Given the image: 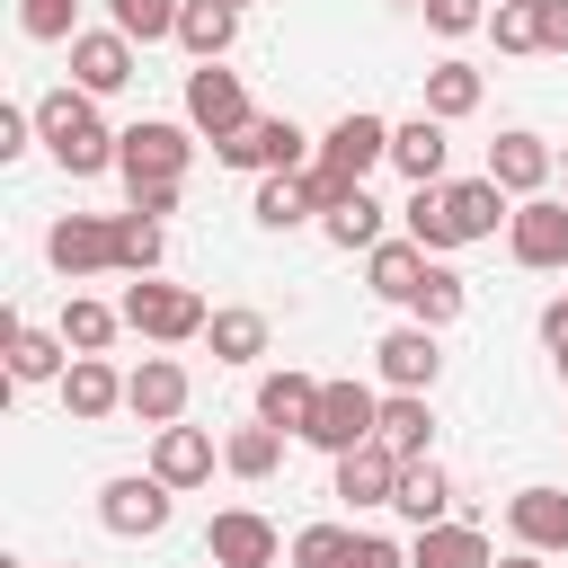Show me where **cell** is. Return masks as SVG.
Returning <instances> with one entry per match:
<instances>
[{"mask_svg": "<svg viewBox=\"0 0 568 568\" xmlns=\"http://www.w3.org/2000/svg\"><path fill=\"white\" fill-rule=\"evenodd\" d=\"M36 142H44L71 178L115 169V151H124V133H106V115H98L89 89H44V98H36Z\"/></svg>", "mask_w": 568, "mask_h": 568, "instance_id": "6da1fadb", "label": "cell"}, {"mask_svg": "<svg viewBox=\"0 0 568 568\" xmlns=\"http://www.w3.org/2000/svg\"><path fill=\"white\" fill-rule=\"evenodd\" d=\"M124 328L133 337H151V346H186V337H204L213 328V311H204V293H186V284H124Z\"/></svg>", "mask_w": 568, "mask_h": 568, "instance_id": "7a4b0ae2", "label": "cell"}, {"mask_svg": "<svg viewBox=\"0 0 568 568\" xmlns=\"http://www.w3.org/2000/svg\"><path fill=\"white\" fill-rule=\"evenodd\" d=\"M186 160H195L186 124H169V115H142V124H124V151H115V169H124V186H133V195H142V186H186Z\"/></svg>", "mask_w": 568, "mask_h": 568, "instance_id": "3957f363", "label": "cell"}, {"mask_svg": "<svg viewBox=\"0 0 568 568\" xmlns=\"http://www.w3.org/2000/svg\"><path fill=\"white\" fill-rule=\"evenodd\" d=\"M373 435H382V390H364V382H320V408H311V435H302V444L355 453V444H373Z\"/></svg>", "mask_w": 568, "mask_h": 568, "instance_id": "277c9868", "label": "cell"}, {"mask_svg": "<svg viewBox=\"0 0 568 568\" xmlns=\"http://www.w3.org/2000/svg\"><path fill=\"white\" fill-rule=\"evenodd\" d=\"M169 497H178V488H169L160 470H124V479L98 488V524H106L115 541H151V532L169 524Z\"/></svg>", "mask_w": 568, "mask_h": 568, "instance_id": "5b68a950", "label": "cell"}, {"mask_svg": "<svg viewBox=\"0 0 568 568\" xmlns=\"http://www.w3.org/2000/svg\"><path fill=\"white\" fill-rule=\"evenodd\" d=\"M186 124H195V133H213V142L248 133L257 115H248V89H240V71H222V62H195V71H186Z\"/></svg>", "mask_w": 568, "mask_h": 568, "instance_id": "8992f818", "label": "cell"}, {"mask_svg": "<svg viewBox=\"0 0 568 568\" xmlns=\"http://www.w3.org/2000/svg\"><path fill=\"white\" fill-rule=\"evenodd\" d=\"M231 169H257V178H284V169H311V133L293 124V115H257L248 133H231V142H213Z\"/></svg>", "mask_w": 568, "mask_h": 568, "instance_id": "52a82bcc", "label": "cell"}, {"mask_svg": "<svg viewBox=\"0 0 568 568\" xmlns=\"http://www.w3.org/2000/svg\"><path fill=\"white\" fill-rule=\"evenodd\" d=\"M506 248H515V266H532V275L568 266V195H524L515 222H506Z\"/></svg>", "mask_w": 568, "mask_h": 568, "instance_id": "ba28073f", "label": "cell"}, {"mask_svg": "<svg viewBox=\"0 0 568 568\" xmlns=\"http://www.w3.org/2000/svg\"><path fill=\"white\" fill-rule=\"evenodd\" d=\"M204 559H213V568H275V559H284V532H275L257 506H222L213 532H204Z\"/></svg>", "mask_w": 568, "mask_h": 568, "instance_id": "9c48e42d", "label": "cell"}, {"mask_svg": "<svg viewBox=\"0 0 568 568\" xmlns=\"http://www.w3.org/2000/svg\"><path fill=\"white\" fill-rule=\"evenodd\" d=\"M382 160H390V124L364 115V106H346V115L320 133V169H337V178H355V186H364Z\"/></svg>", "mask_w": 568, "mask_h": 568, "instance_id": "30bf717a", "label": "cell"}, {"mask_svg": "<svg viewBox=\"0 0 568 568\" xmlns=\"http://www.w3.org/2000/svg\"><path fill=\"white\" fill-rule=\"evenodd\" d=\"M44 257H53L62 275H106V266H115V213H62V222L44 231Z\"/></svg>", "mask_w": 568, "mask_h": 568, "instance_id": "8fae6325", "label": "cell"}, {"mask_svg": "<svg viewBox=\"0 0 568 568\" xmlns=\"http://www.w3.org/2000/svg\"><path fill=\"white\" fill-rule=\"evenodd\" d=\"M124 408H133L142 426H178V417H186V364H178V355H142V364L124 373Z\"/></svg>", "mask_w": 568, "mask_h": 568, "instance_id": "7c38bea8", "label": "cell"}, {"mask_svg": "<svg viewBox=\"0 0 568 568\" xmlns=\"http://www.w3.org/2000/svg\"><path fill=\"white\" fill-rule=\"evenodd\" d=\"M71 80H80L89 98H115V89L133 80V36H115V27H80V36H71Z\"/></svg>", "mask_w": 568, "mask_h": 568, "instance_id": "4fadbf2b", "label": "cell"}, {"mask_svg": "<svg viewBox=\"0 0 568 568\" xmlns=\"http://www.w3.org/2000/svg\"><path fill=\"white\" fill-rule=\"evenodd\" d=\"M373 364H382V382H390V390H435V373H444V346H435V328L399 320V328L373 346Z\"/></svg>", "mask_w": 568, "mask_h": 568, "instance_id": "5bb4252c", "label": "cell"}, {"mask_svg": "<svg viewBox=\"0 0 568 568\" xmlns=\"http://www.w3.org/2000/svg\"><path fill=\"white\" fill-rule=\"evenodd\" d=\"M506 532L524 550H568V488H515L506 497Z\"/></svg>", "mask_w": 568, "mask_h": 568, "instance_id": "9a60e30c", "label": "cell"}, {"mask_svg": "<svg viewBox=\"0 0 568 568\" xmlns=\"http://www.w3.org/2000/svg\"><path fill=\"white\" fill-rule=\"evenodd\" d=\"M488 178H497L515 204L541 195V186H550V142H541V133H497V142H488Z\"/></svg>", "mask_w": 568, "mask_h": 568, "instance_id": "2e32d148", "label": "cell"}, {"mask_svg": "<svg viewBox=\"0 0 568 568\" xmlns=\"http://www.w3.org/2000/svg\"><path fill=\"white\" fill-rule=\"evenodd\" d=\"M444 124L435 115H408V124H390V169L408 178V186H444Z\"/></svg>", "mask_w": 568, "mask_h": 568, "instance_id": "e0dca14e", "label": "cell"}, {"mask_svg": "<svg viewBox=\"0 0 568 568\" xmlns=\"http://www.w3.org/2000/svg\"><path fill=\"white\" fill-rule=\"evenodd\" d=\"M62 408H71L80 426H98L106 408H124V373H115L106 355H71V373H62Z\"/></svg>", "mask_w": 568, "mask_h": 568, "instance_id": "ac0fdd59", "label": "cell"}, {"mask_svg": "<svg viewBox=\"0 0 568 568\" xmlns=\"http://www.w3.org/2000/svg\"><path fill=\"white\" fill-rule=\"evenodd\" d=\"M444 213H453L462 240H497V222H515V213H506V186H497L488 169L462 178V186H444Z\"/></svg>", "mask_w": 568, "mask_h": 568, "instance_id": "d6986e66", "label": "cell"}, {"mask_svg": "<svg viewBox=\"0 0 568 568\" xmlns=\"http://www.w3.org/2000/svg\"><path fill=\"white\" fill-rule=\"evenodd\" d=\"M151 470H160L169 488H204V479H213V435H204V426H160Z\"/></svg>", "mask_w": 568, "mask_h": 568, "instance_id": "ffe728a7", "label": "cell"}, {"mask_svg": "<svg viewBox=\"0 0 568 568\" xmlns=\"http://www.w3.org/2000/svg\"><path fill=\"white\" fill-rule=\"evenodd\" d=\"M390 488H399V453H382V444L337 453V497L346 506H390Z\"/></svg>", "mask_w": 568, "mask_h": 568, "instance_id": "44dd1931", "label": "cell"}, {"mask_svg": "<svg viewBox=\"0 0 568 568\" xmlns=\"http://www.w3.org/2000/svg\"><path fill=\"white\" fill-rule=\"evenodd\" d=\"M390 506H399V515H408L417 532L453 524V515H444V506H453V479L435 470V453H426V462H399V488H390Z\"/></svg>", "mask_w": 568, "mask_h": 568, "instance_id": "7402d4cb", "label": "cell"}, {"mask_svg": "<svg viewBox=\"0 0 568 568\" xmlns=\"http://www.w3.org/2000/svg\"><path fill=\"white\" fill-rule=\"evenodd\" d=\"M266 231H302L320 222V195H311V169H284V178H257V204H248Z\"/></svg>", "mask_w": 568, "mask_h": 568, "instance_id": "603a6c76", "label": "cell"}, {"mask_svg": "<svg viewBox=\"0 0 568 568\" xmlns=\"http://www.w3.org/2000/svg\"><path fill=\"white\" fill-rule=\"evenodd\" d=\"M364 275H373V293H382V302H417V284L435 275V257H426L417 240H382V248L364 257Z\"/></svg>", "mask_w": 568, "mask_h": 568, "instance_id": "cb8c5ba5", "label": "cell"}, {"mask_svg": "<svg viewBox=\"0 0 568 568\" xmlns=\"http://www.w3.org/2000/svg\"><path fill=\"white\" fill-rule=\"evenodd\" d=\"M311 408H320V382H311V373H293V364H284V373H266V382H257V417H266V426L311 435Z\"/></svg>", "mask_w": 568, "mask_h": 568, "instance_id": "d4e9b609", "label": "cell"}, {"mask_svg": "<svg viewBox=\"0 0 568 568\" xmlns=\"http://www.w3.org/2000/svg\"><path fill=\"white\" fill-rule=\"evenodd\" d=\"M426 435H435V408H426V390H390L382 399V453H399V462H426Z\"/></svg>", "mask_w": 568, "mask_h": 568, "instance_id": "484cf974", "label": "cell"}, {"mask_svg": "<svg viewBox=\"0 0 568 568\" xmlns=\"http://www.w3.org/2000/svg\"><path fill=\"white\" fill-rule=\"evenodd\" d=\"M408 568H497V559H488L479 524H435V532L408 541Z\"/></svg>", "mask_w": 568, "mask_h": 568, "instance_id": "4316f807", "label": "cell"}, {"mask_svg": "<svg viewBox=\"0 0 568 568\" xmlns=\"http://www.w3.org/2000/svg\"><path fill=\"white\" fill-rule=\"evenodd\" d=\"M231 36H240V9H231V0H186V9H178V44H186L195 62H222Z\"/></svg>", "mask_w": 568, "mask_h": 568, "instance_id": "83f0119b", "label": "cell"}, {"mask_svg": "<svg viewBox=\"0 0 568 568\" xmlns=\"http://www.w3.org/2000/svg\"><path fill=\"white\" fill-rule=\"evenodd\" d=\"M62 355H71L62 328H27V320H9V373H18V382H62V373H71Z\"/></svg>", "mask_w": 568, "mask_h": 568, "instance_id": "f1b7e54d", "label": "cell"}, {"mask_svg": "<svg viewBox=\"0 0 568 568\" xmlns=\"http://www.w3.org/2000/svg\"><path fill=\"white\" fill-rule=\"evenodd\" d=\"M426 115H435V124L479 115V71H470V62H435V71H426Z\"/></svg>", "mask_w": 568, "mask_h": 568, "instance_id": "f546056e", "label": "cell"}, {"mask_svg": "<svg viewBox=\"0 0 568 568\" xmlns=\"http://www.w3.org/2000/svg\"><path fill=\"white\" fill-rule=\"evenodd\" d=\"M213 364H248V355H266V311H248V302H231V311H213Z\"/></svg>", "mask_w": 568, "mask_h": 568, "instance_id": "4dcf8cb0", "label": "cell"}, {"mask_svg": "<svg viewBox=\"0 0 568 568\" xmlns=\"http://www.w3.org/2000/svg\"><path fill=\"white\" fill-rule=\"evenodd\" d=\"M399 222H408V240H417L426 257H444V248H462V231H453V213H444V186H417V195L399 204Z\"/></svg>", "mask_w": 568, "mask_h": 568, "instance_id": "1f68e13d", "label": "cell"}, {"mask_svg": "<svg viewBox=\"0 0 568 568\" xmlns=\"http://www.w3.org/2000/svg\"><path fill=\"white\" fill-rule=\"evenodd\" d=\"M160 248H169V222H151V213L124 204V213H115V266H124V275H151Z\"/></svg>", "mask_w": 568, "mask_h": 568, "instance_id": "d6a6232c", "label": "cell"}, {"mask_svg": "<svg viewBox=\"0 0 568 568\" xmlns=\"http://www.w3.org/2000/svg\"><path fill=\"white\" fill-rule=\"evenodd\" d=\"M115 328H124V311H106V302H89V293L62 302V346H71V355H106Z\"/></svg>", "mask_w": 568, "mask_h": 568, "instance_id": "836d02e7", "label": "cell"}, {"mask_svg": "<svg viewBox=\"0 0 568 568\" xmlns=\"http://www.w3.org/2000/svg\"><path fill=\"white\" fill-rule=\"evenodd\" d=\"M275 462H284V426H266V417L240 426V435L222 444V470H231V479H266Z\"/></svg>", "mask_w": 568, "mask_h": 568, "instance_id": "e575fe53", "label": "cell"}, {"mask_svg": "<svg viewBox=\"0 0 568 568\" xmlns=\"http://www.w3.org/2000/svg\"><path fill=\"white\" fill-rule=\"evenodd\" d=\"M320 231H328L337 248H364V257H373V248H382V204H373V195H346V204L320 213Z\"/></svg>", "mask_w": 568, "mask_h": 568, "instance_id": "d590c367", "label": "cell"}, {"mask_svg": "<svg viewBox=\"0 0 568 568\" xmlns=\"http://www.w3.org/2000/svg\"><path fill=\"white\" fill-rule=\"evenodd\" d=\"M178 9L186 0H106V27L133 44H160V36H178Z\"/></svg>", "mask_w": 568, "mask_h": 568, "instance_id": "8d00e7d4", "label": "cell"}, {"mask_svg": "<svg viewBox=\"0 0 568 568\" xmlns=\"http://www.w3.org/2000/svg\"><path fill=\"white\" fill-rule=\"evenodd\" d=\"M408 311H417V328H444V320H462V311H470V284L435 257V275L417 284V302H408Z\"/></svg>", "mask_w": 568, "mask_h": 568, "instance_id": "74e56055", "label": "cell"}, {"mask_svg": "<svg viewBox=\"0 0 568 568\" xmlns=\"http://www.w3.org/2000/svg\"><path fill=\"white\" fill-rule=\"evenodd\" d=\"M488 36H497V53H541V0H497Z\"/></svg>", "mask_w": 568, "mask_h": 568, "instance_id": "f35d334b", "label": "cell"}, {"mask_svg": "<svg viewBox=\"0 0 568 568\" xmlns=\"http://www.w3.org/2000/svg\"><path fill=\"white\" fill-rule=\"evenodd\" d=\"M355 559V532L346 524H302L293 532V568H346Z\"/></svg>", "mask_w": 568, "mask_h": 568, "instance_id": "ab89813d", "label": "cell"}, {"mask_svg": "<svg viewBox=\"0 0 568 568\" xmlns=\"http://www.w3.org/2000/svg\"><path fill=\"white\" fill-rule=\"evenodd\" d=\"M71 18H80V0H18V27H27L36 44H62V36H80Z\"/></svg>", "mask_w": 568, "mask_h": 568, "instance_id": "60d3db41", "label": "cell"}, {"mask_svg": "<svg viewBox=\"0 0 568 568\" xmlns=\"http://www.w3.org/2000/svg\"><path fill=\"white\" fill-rule=\"evenodd\" d=\"M417 9H426L435 36H470V27H488V0H417Z\"/></svg>", "mask_w": 568, "mask_h": 568, "instance_id": "b9f144b4", "label": "cell"}, {"mask_svg": "<svg viewBox=\"0 0 568 568\" xmlns=\"http://www.w3.org/2000/svg\"><path fill=\"white\" fill-rule=\"evenodd\" d=\"M346 568H408V550L390 541V532H355V559Z\"/></svg>", "mask_w": 568, "mask_h": 568, "instance_id": "7bdbcfd3", "label": "cell"}, {"mask_svg": "<svg viewBox=\"0 0 568 568\" xmlns=\"http://www.w3.org/2000/svg\"><path fill=\"white\" fill-rule=\"evenodd\" d=\"M36 142V106H0V160H18Z\"/></svg>", "mask_w": 568, "mask_h": 568, "instance_id": "ee69618b", "label": "cell"}, {"mask_svg": "<svg viewBox=\"0 0 568 568\" xmlns=\"http://www.w3.org/2000/svg\"><path fill=\"white\" fill-rule=\"evenodd\" d=\"M541 53H568V0H541Z\"/></svg>", "mask_w": 568, "mask_h": 568, "instance_id": "f6af8a7d", "label": "cell"}, {"mask_svg": "<svg viewBox=\"0 0 568 568\" xmlns=\"http://www.w3.org/2000/svg\"><path fill=\"white\" fill-rule=\"evenodd\" d=\"M541 346H550V355H568V293L541 311Z\"/></svg>", "mask_w": 568, "mask_h": 568, "instance_id": "bcb514c9", "label": "cell"}, {"mask_svg": "<svg viewBox=\"0 0 568 568\" xmlns=\"http://www.w3.org/2000/svg\"><path fill=\"white\" fill-rule=\"evenodd\" d=\"M133 213H151V222H169V213H178V186H142V195H133Z\"/></svg>", "mask_w": 568, "mask_h": 568, "instance_id": "7dc6e473", "label": "cell"}, {"mask_svg": "<svg viewBox=\"0 0 568 568\" xmlns=\"http://www.w3.org/2000/svg\"><path fill=\"white\" fill-rule=\"evenodd\" d=\"M497 568H541V550H515V559H497Z\"/></svg>", "mask_w": 568, "mask_h": 568, "instance_id": "c3c4849f", "label": "cell"}, {"mask_svg": "<svg viewBox=\"0 0 568 568\" xmlns=\"http://www.w3.org/2000/svg\"><path fill=\"white\" fill-rule=\"evenodd\" d=\"M559 382H568V355H559Z\"/></svg>", "mask_w": 568, "mask_h": 568, "instance_id": "681fc988", "label": "cell"}, {"mask_svg": "<svg viewBox=\"0 0 568 568\" xmlns=\"http://www.w3.org/2000/svg\"><path fill=\"white\" fill-rule=\"evenodd\" d=\"M231 9H248V0H231Z\"/></svg>", "mask_w": 568, "mask_h": 568, "instance_id": "f907efd6", "label": "cell"}]
</instances>
